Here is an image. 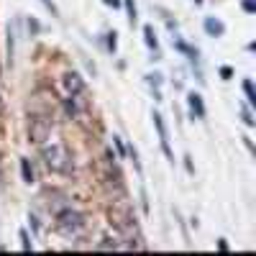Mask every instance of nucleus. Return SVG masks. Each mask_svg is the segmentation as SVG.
<instances>
[{
  "instance_id": "5",
  "label": "nucleus",
  "mask_w": 256,
  "mask_h": 256,
  "mask_svg": "<svg viewBox=\"0 0 256 256\" xmlns=\"http://www.w3.org/2000/svg\"><path fill=\"white\" fill-rule=\"evenodd\" d=\"M64 88H67L70 95H82L84 92V80L77 72H67L64 74Z\"/></svg>"
},
{
  "instance_id": "20",
  "label": "nucleus",
  "mask_w": 256,
  "mask_h": 256,
  "mask_svg": "<svg viewBox=\"0 0 256 256\" xmlns=\"http://www.w3.org/2000/svg\"><path fill=\"white\" fill-rule=\"evenodd\" d=\"M38 3L44 6V8H46L52 16H59V8H56V3H54V0H38Z\"/></svg>"
},
{
  "instance_id": "1",
  "label": "nucleus",
  "mask_w": 256,
  "mask_h": 256,
  "mask_svg": "<svg viewBox=\"0 0 256 256\" xmlns=\"http://www.w3.org/2000/svg\"><path fill=\"white\" fill-rule=\"evenodd\" d=\"M41 154H44L46 166L52 169V172H56V174H70L72 169H74V162H72L70 148L64 146V144H59V141L41 144Z\"/></svg>"
},
{
  "instance_id": "4",
  "label": "nucleus",
  "mask_w": 256,
  "mask_h": 256,
  "mask_svg": "<svg viewBox=\"0 0 256 256\" xmlns=\"http://www.w3.org/2000/svg\"><path fill=\"white\" fill-rule=\"evenodd\" d=\"M154 126H156V134H159V144H162V152L169 162H174V154H172V146H169V131H166V123L162 118V113H154Z\"/></svg>"
},
{
  "instance_id": "26",
  "label": "nucleus",
  "mask_w": 256,
  "mask_h": 256,
  "mask_svg": "<svg viewBox=\"0 0 256 256\" xmlns=\"http://www.w3.org/2000/svg\"><path fill=\"white\" fill-rule=\"evenodd\" d=\"M184 166H187V172H190V174H195V166H192L190 156H184Z\"/></svg>"
},
{
  "instance_id": "24",
  "label": "nucleus",
  "mask_w": 256,
  "mask_h": 256,
  "mask_svg": "<svg viewBox=\"0 0 256 256\" xmlns=\"http://www.w3.org/2000/svg\"><path fill=\"white\" fill-rule=\"evenodd\" d=\"M28 220H31V228H34V233H38V228H41V226H38V218H36V216H28Z\"/></svg>"
},
{
  "instance_id": "6",
  "label": "nucleus",
  "mask_w": 256,
  "mask_h": 256,
  "mask_svg": "<svg viewBox=\"0 0 256 256\" xmlns=\"http://www.w3.org/2000/svg\"><path fill=\"white\" fill-rule=\"evenodd\" d=\"M202 26H205V34L212 36V38H220V36L226 34V24H223L220 18H216V16H208Z\"/></svg>"
},
{
  "instance_id": "11",
  "label": "nucleus",
  "mask_w": 256,
  "mask_h": 256,
  "mask_svg": "<svg viewBox=\"0 0 256 256\" xmlns=\"http://www.w3.org/2000/svg\"><path fill=\"white\" fill-rule=\"evenodd\" d=\"M6 49H8V67H13V62H16V31L8 26V44H6Z\"/></svg>"
},
{
  "instance_id": "12",
  "label": "nucleus",
  "mask_w": 256,
  "mask_h": 256,
  "mask_svg": "<svg viewBox=\"0 0 256 256\" xmlns=\"http://www.w3.org/2000/svg\"><path fill=\"white\" fill-rule=\"evenodd\" d=\"M64 113H67L70 118H77V116H80V105H77V95H70L67 100H64Z\"/></svg>"
},
{
  "instance_id": "22",
  "label": "nucleus",
  "mask_w": 256,
  "mask_h": 256,
  "mask_svg": "<svg viewBox=\"0 0 256 256\" xmlns=\"http://www.w3.org/2000/svg\"><path fill=\"white\" fill-rule=\"evenodd\" d=\"M244 123H246L248 128H254V126H256V120L251 118V113H248V110H244Z\"/></svg>"
},
{
  "instance_id": "3",
  "label": "nucleus",
  "mask_w": 256,
  "mask_h": 256,
  "mask_svg": "<svg viewBox=\"0 0 256 256\" xmlns=\"http://www.w3.org/2000/svg\"><path fill=\"white\" fill-rule=\"evenodd\" d=\"M28 134H31V141L44 144L46 138H52V120H49L46 116L34 118V120H31V128H28Z\"/></svg>"
},
{
  "instance_id": "19",
  "label": "nucleus",
  "mask_w": 256,
  "mask_h": 256,
  "mask_svg": "<svg viewBox=\"0 0 256 256\" xmlns=\"http://www.w3.org/2000/svg\"><path fill=\"white\" fill-rule=\"evenodd\" d=\"M126 152H128V156L134 159V166L141 172V162H138V152H136V146H126Z\"/></svg>"
},
{
  "instance_id": "7",
  "label": "nucleus",
  "mask_w": 256,
  "mask_h": 256,
  "mask_svg": "<svg viewBox=\"0 0 256 256\" xmlns=\"http://www.w3.org/2000/svg\"><path fill=\"white\" fill-rule=\"evenodd\" d=\"M187 105H190V116L192 118H205V102H202V98L198 95V92H190L187 95Z\"/></svg>"
},
{
  "instance_id": "14",
  "label": "nucleus",
  "mask_w": 256,
  "mask_h": 256,
  "mask_svg": "<svg viewBox=\"0 0 256 256\" xmlns=\"http://www.w3.org/2000/svg\"><path fill=\"white\" fill-rule=\"evenodd\" d=\"M241 88H244V95H246L248 105H251V108H256V90H254V82H251V80H244Z\"/></svg>"
},
{
  "instance_id": "25",
  "label": "nucleus",
  "mask_w": 256,
  "mask_h": 256,
  "mask_svg": "<svg viewBox=\"0 0 256 256\" xmlns=\"http://www.w3.org/2000/svg\"><path fill=\"white\" fill-rule=\"evenodd\" d=\"M105 6H113V8H120L123 6V0H102Z\"/></svg>"
},
{
  "instance_id": "18",
  "label": "nucleus",
  "mask_w": 256,
  "mask_h": 256,
  "mask_svg": "<svg viewBox=\"0 0 256 256\" xmlns=\"http://www.w3.org/2000/svg\"><path fill=\"white\" fill-rule=\"evenodd\" d=\"M18 236H20V246H24V251H34V244H31V238H28V230L20 228Z\"/></svg>"
},
{
  "instance_id": "17",
  "label": "nucleus",
  "mask_w": 256,
  "mask_h": 256,
  "mask_svg": "<svg viewBox=\"0 0 256 256\" xmlns=\"http://www.w3.org/2000/svg\"><path fill=\"white\" fill-rule=\"evenodd\" d=\"M113 146H116V152H118V159H126V156H128L126 144L120 141V136H113Z\"/></svg>"
},
{
  "instance_id": "15",
  "label": "nucleus",
  "mask_w": 256,
  "mask_h": 256,
  "mask_svg": "<svg viewBox=\"0 0 256 256\" xmlns=\"http://www.w3.org/2000/svg\"><path fill=\"white\" fill-rule=\"evenodd\" d=\"M123 6H126V13H128V24H136L138 20V10H136V0H123Z\"/></svg>"
},
{
  "instance_id": "8",
  "label": "nucleus",
  "mask_w": 256,
  "mask_h": 256,
  "mask_svg": "<svg viewBox=\"0 0 256 256\" xmlns=\"http://www.w3.org/2000/svg\"><path fill=\"white\" fill-rule=\"evenodd\" d=\"M172 44H174V49H177L180 54H184V56H187L192 64H195V67H198V49H195V46H190L187 41H182L180 36H172Z\"/></svg>"
},
{
  "instance_id": "23",
  "label": "nucleus",
  "mask_w": 256,
  "mask_h": 256,
  "mask_svg": "<svg viewBox=\"0 0 256 256\" xmlns=\"http://www.w3.org/2000/svg\"><path fill=\"white\" fill-rule=\"evenodd\" d=\"M220 77H223V80H230V77H233V70H230V67H220Z\"/></svg>"
},
{
  "instance_id": "13",
  "label": "nucleus",
  "mask_w": 256,
  "mask_h": 256,
  "mask_svg": "<svg viewBox=\"0 0 256 256\" xmlns=\"http://www.w3.org/2000/svg\"><path fill=\"white\" fill-rule=\"evenodd\" d=\"M20 174H24V182H36V172H34V166L28 159H20Z\"/></svg>"
},
{
  "instance_id": "16",
  "label": "nucleus",
  "mask_w": 256,
  "mask_h": 256,
  "mask_svg": "<svg viewBox=\"0 0 256 256\" xmlns=\"http://www.w3.org/2000/svg\"><path fill=\"white\" fill-rule=\"evenodd\" d=\"M105 46H108L110 54H116V49H118V34H116V31L105 34Z\"/></svg>"
},
{
  "instance_id": "10",
  "label": "nucleus",
  "mask_w": 256,
  "mask_h": 256,
  "mask_svg": "<svg viewBox=\"0 0 256 256\" xmlns=\"http://www.w3.org/2000/svg\"><path fill=\"white\" fill-rule=\"evenodd\" d=\"M146 82H148V88L154 90V100H162V92H159V88H162L164 77H162L159 72H152V74H146Z\"/></svg>"
},
{
  "instance_id": "21",
  "label": "nucleus",
  "mask_w": 256,
  "mask_h": 256,
  "mask_svg": "<svg viewBox=\"0 0 256 256\" xmlns=\"http://www.w3.org/2000/svg\"><path fill=\"white\" fill-rule=\"evenodd\" d=\"M241 6H244V10H246V13H256V0H244Z\"/></svg>"
},
{
  "instance_id": "27",
  "label": "nucleus",
  "mask_w": 256,
  "mask_h": 256,
  "mask_svg": "<svg viewBox=\"0 0 256 256\" xmlns=\"http://www.w3.org/2000/svg\"><path fill=\"white\" fill-rule=\"evenodd\" d=\"M218 248H220L223 254H228V241H226V238H220V241H218Z\"/></svg>"
},
{
  "instance_id": "2",
  "label": "nucleus",
  "mask_w": 256,
  "mask_h": 256,
  "mask_svg": "<svg viewBox=\"0 0 256 256\" xmlns=\"http://www.w3.org/2000/svg\"><path fill=\"white\" fill-rule=\"evenodd\" d=\"M84 226H88L84 212H80V210H74V208H62V210L56 212L54 228L62 233L64 238H77L80 233L84 230Z\"/></svg>"
},
{
  "instance_id": "9",
  "label": "nucleus",
  "mask_w": 256,
  "mask_h": 256,
  "mask_svg": "<svg viewBox=\"0 0 256 256\" xmlns=\"http://www.w3.org/2000/svg\"><path fill=\"white\" fill-rule=\"evenodd\" d=\"M144 41H146V46L154 52V59H159V38H156V34H154V26H144Z\"/></svg>"
}]
</instances>
